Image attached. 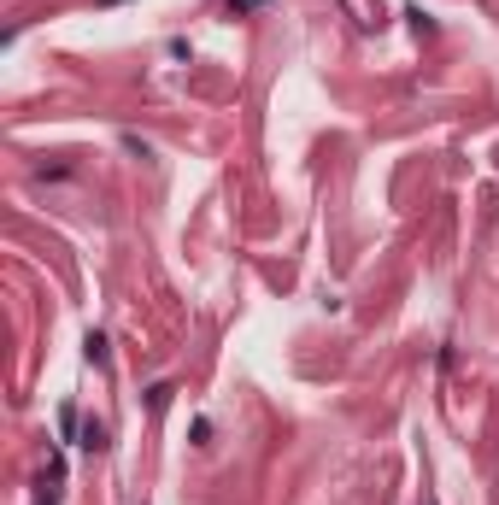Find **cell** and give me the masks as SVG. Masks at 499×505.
Here are the masks:
<instances>
[{"label": "cell", "mask_w": 499, "mask_h": 505, "mask_svg": "<svg viewBox=\"0 0 499 505\" xmlns=\"http://www.w3.org/2000/svg\"><path fill=\"white\" fill-rule=\"evenodd\" d=\"M83 447H89V452H106V447H112V441H106V423H89V429H83Z\"/></svg>", "instance_id": "obj_1"}, {"label": "cell", "mask_w": 499, "mask_h": 505, "mask_svg": "<svg viewBox=\"0 0 499 505\" xmlns=\"http://www.w3.org/2000/svg\"><path fill=\"white\" fill-rule=\"evenodd\" d=\"M230 6H235V12H247V6H265V0H230Z\"/></svg>", "instance_id": "obj_2"}, {"label": "cell", "mask_w": 499, "mask_h": 505, "mask_svg": "<svg viewBox=\"0 0 499 505\" xmlns=\"http://www.w3.org/2000/svg\"><path fill=\"white\" fill-rule=\"evenodd\" d=\"M423 505H435V500H423Z\"/></svg>", "instance_id": "obj_3"}]
</instances>
